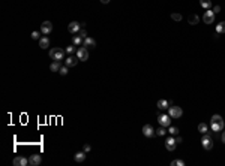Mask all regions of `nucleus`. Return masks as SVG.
<instances>
[{
	"label": "nucleus",
	"mask_w": 225,
	"mask_h": 166,
	"mask_svg": "<svg viewBox=\"0 0 225 166\" xmlns=\"http://www.w3.org/2000/svg\"><path fill=\"white\" fill-rule=\"evenodd\" d=\"M168 114H170V117H171V118L177 120V118H180V117H182L183 111H182V108H180V106H171V108H168Z\"/></svg>",
	"instance_id": "obj_4"
},
{
	"label": "nucleus",
	"mask_w": 225,
	"mask_h": 166,
	"mask_svg": "<svg viewBox=\"0 0 225 166\" xmlns=\"http://www.w3.org/2000/svg\"><path fill=\"white\" fill-rule=\"evenodd\" d=\"M224 120H222V117L219 115V114H215L213 117H212V120H210V127H212V130L213 132H222L224 130Z\"/></svg>",
	"instance_id": "obj_1"
},
{
	"label": "nucleus",
	"mask_w": 225,
	"mask_h": 166,
	"mask_svg": "<svg viewBox=\"0 0 225 166\" xmlns=\"http://www.w3.org/2000/svg\"><path fill=\"white\" fill-rule=\"evenodd\" d=\"M60 68H62L60 61H53V63H51V66H50L51 72H59V70H60Z\"/></svg>",
	"instance_id": "obj_21"
},
{
	"label": "nucleus",
	"mask_w": 225,
	"mask_h": 166,
	"mask_svg": "<svg viewBox=\"0 0 225 166\" xmlns=\"http://www.w3.org/2000/svg\"><path fill=\"white\" fill-rule=\"evenodd\" d=\"M39 36H41V33H39V32H33L32 33V39H39Z\"/></svg>",
	"instance_id": "obj_32"
},
{
	"label": "nucleus",
	"mask_w": 225,
	"mask_h": 166,
	"mask_svg": "<svg viewBox=\"0 0 225 166\" xmlns=\"http://www.w3.org/2000/svg\"><path fill=\"white\" fill-rule=\"evenodd\" d=\"M74 51H75V46H68V48L65 49V53L68 54V56H71V54L74 53Z\"/></svg>",
	"instance_id": "obj_29"
},
{
	"label": "nucleus",
	"mask_w": 225,
	"mask_h": 166,
	"mask_svg": "<svg viewBox=\"0 0 225 166\" xmlns=\"http://www.w3.org/2000/svg\"><path fill=\"white\" fill-rule=\"evenodd\" d=\"M165 133H167V130H165V127H164V126H161V129H158V130H156V135H158V136H164Z\"/></svg>",
	"instance_id": "obj_27"
},
{
	"label": "nucleus",
	"mask_w": 225,
	"mask_h": 166,
	"mask_svg": "<svg viewBox=\"0 0 225 166\" xmlns=\"http://www.w3.org/2000/svg\"><path fill=\"white\" fill-rule=\"evenodd\" d=\"M203 21H204L206 24H213V23H215V12L210 11V9H207V11L204 12V15H203Z\"/></svg>",
	"instance_id": "obj_6"
},
{
	"label": "nucleus",
	"mask_w": 225,
	"mask_h": 166,
	"mask_svg": "<svg viewBox=\"0 0 225 166\" xmlns=\"http://www.w3.org/2000/svg\"><path fill=\"white\" fill-rule=\"evenodd\" d=\"M74 160L78 162V163H81V162L86 160V154H84V153H81V151H80V153H77V154L74 156Z\"/></svg>",
	"instance_id": "obj_19"
},
{
	"label": "nucleus",
	"mask_w": 225,
	"mask_h": 166,
	"mask_svg": "<svg viewBox=\"0 0 225 166\" xmlns=\"http://www.w3.org/2000/svg\"><path fill=\"white\" fill-rule=\"evenodd\" d=\"M77 63H78V57L75 58V57H72V56H68V58L65 60V65H66V66H69V68L77 66Z\"/></svg>",
	"instance_id": "obj_14"
},
{
	"label": "nucleus",
	"mask_w": 225,
	"mask_h": 166,
	"mask_svg": "<svg viewBox=\"0 0 225 166\" xmlns=\"http://www.w3.org/2000/svg\"><path fill=\"white\" fill-rule=\"evenodd\" d=\"M200 5H201V8H204V9H210L212 2H210V0H200Z\"/></svg>",
	"instance_id": "obj_24"
},
{
	"label": "nucleus",
	"mask_w": 225,
	"mask_h": 166,
	"mask_svg": "<svg viewBox=\"0 0 225 166\" xmlns=\"http://www.w3.org/2000/svg\"><path fill=\"white\" fill-rule=\"evenodd\" d=\"M201 145L204 150H212L213 148V141H212V136L206 132L203 133V138H201Z\"/></svg>",
	"instance_id": "obj_3"
},
{
	"label": "nucleus",
	"mask_w": 225,
	"mask_h": 166,
	"mask_svg": "<svg viewBox=\"0 0 225 166\" xmlns=\"http://www.w3.org/2000/svg\"><path fill=\"white\" fill-rule=\"evenodd\" d=\"M68 30H69V33L77 34L78 32L81 30V24L78 23V21H72V23H69V25H68Z\"/></svg>",
	"instance_id": "obj_10"
},
{
	"label": "nucleus",
	"mask_w": 225,
	"mask_h": 166,
	"mask_svg": "<svg viewBox=\"0 0 225 166\" xmlns=\"http://www.w3.org/2000/svg\"><path fill=\"white\" fill-rule=\"evenodd\" d=\"M170 106V102L165 100V99H161V100H158V108L159 109H168Z\"/></svg>",
	"instance_id": "obj_17"
},
{
	"label": "nucleus",
	"mask_w": 225,
	"mask_h": 166,
	"mask_svg": "<svg viewBox=\"0 0 225 166\" xmlns=\"http://www.w3.org/2000/svg\"><path fill=\"white\" fill-rule=\"evenodd\" d=\"M53 32V23L51 21H44L42 24H41V33L44 34V36H47V34H50Z\"/></svg>",
	"instance_id": "obj_7"
},
{
	"label": "nucleus",
	"mask_w": 225,
	"mask_h": 166,
	"mask_svg": "<svg viewBox=\"0 0 225 166\" xmlns=\"http://www.w3.org/2000/svg\"><path fill=\"white\" fill-rule=\"evenodd\" d=\"M101 2H102L104 5H107V3H110V2H111V0H101Z\"/></svg>",
	"instance_id": "obj_37"
},
{
	"label": "nucleus",
	"mask_w": 225,
	"mask_h": 166,
	"mask_svg": "<svg viewBox=\"0 0 225 166\" xmlns=\"http://www.w3.org/2000/svg\"><path fill=\"white\" fill-rule=\"evenodd\" d=\"M213 12H215V15L218 14V12H221V6H215L213 8Z\"/></svg>",
	"instance_id": "obj_33"
},
{
	"label": "nucleus",
	"mask_w": 225,
	"mask_h": 166,
	"mask_svg": "<svg viewBox=\"0 0 225 166\" xmlns=\"http://www.w3.org/2000/svg\"><path fill=\"white\" fill-rule=\"evenodd\" d=\"M176 145H177V142H176V138L174 136H168L165 139V148L168 151H174L176 150Z\"/></svg>",
	"instance_id": "obj_8"
},
{
	"label": "nucleus",
	"mask_w": 225,
	"mask_h": 166,
	"mask_svg": "<svg viewBox=\"0 0 225 166\" xmlns=\"http://www.w3.org/2000/svg\"><path fill=\"white\" fill-rule=\"evenodd\" d=\"M14 165L15 166H26V165H29V160L26 159V157H15L14 159Z\"/></svg>",
	"instance_id": "obj_15"
},
{
	"label": "nucleus",
	"mask_w": 225,
	"mask_h": 166,
	"mask_svg": "<svg viewBox=\"0 0 225 166\" xmlns=\"http://www.w3.org/2000/svg\"><path fill=\"white\" fill-rule=\"evenodd\" d=\"M188 23H189L191 25H195V24H198V23H200V17H198V15H195V14H192V15H189V18H188Z\"/></svg>",
	"instance_id": "obj_18"
},
{
	"label": "nucleus",
	"mask_w": 225,
	"mask_h": 166,
	"mask_svg": "<svg viewBox=\"0 0 225 166\" xmlns=\"http://www.w3.org/2000/svg\"><path fill=\"white\" fill-rule=\"evenodd\" d=\"M83 41H84V39H83V37H81L80 34H78V33H77V34L72 37V42H74V45H75V46H80Z\"/></svg>",
	"instance_id": "obj_20"
},
{
	"label": "nucleus",
	"mask_w": 225,
	"mask_h": 166,
	"mask_svg": "<svg viewBox=\"0 0 225 166\" xmlns=\"http://www.w3.org/2000/svg\"><path fill=\"white\" fill-rule=\"evenodd\" d=\"M155 133H156V132L153 130V127H152L150 124H146V126L143 127V135H144V136H147V138H152Z\"/></svg>",
	"instance_id": "obj_12"
},
{
	"label": "nucleus",
	"mask_w": 225,
	"mask_h": 166,
	"mask_svg": "<svg viewBox=\"0 0 225 166\" xmlns=\"http://www.w3.org/2000/svg\"><path fill=\"white\" fill-rule=\"evenodd\" d=\"M171 165H173V166H185V162L180 160V159H176V160L171 162Z\"/></svg>",
	"instance_id": "obj_25"
},
{
	"label": "nucleus",
	"mask_w": 225,
	"mask_h": 166,
	"mask_svg": "<svg viewBox=\"0 0 225 166\" xmlns=\"http://www.w3.org/2000/svg\"><path fill=\"white\" fill-rule=\"evenodd\" d=\"M158 123H159L161 126H164V127H170L171 126V117H170V114H161V115L158 117Z\"/></svg>",
	"instance_id": "obj_5"
},
{
	"label": "nucleus",
	"mask_w": 225,
	"mask_h": 166,
	"mask_svg": "<svg viewBox=\"0 0 225 166\" xmlns=\"http://www.w3.org/2000/svg\"><path fill=\"white\" fill-rule=\"evenodd\" d=\"M77 57H78V60H81V61H87V58H89V49L87 48H78L77 49Z\"/></svg>",
	"instance_id": "obj_9"
},
{
	"label": "nucleus",
	"mask_w": 225,
	"mask_h": 166,
	"mask_svg": "<svg viewBox=\"0 0 225 166\" xmlns=\"http://www.w3.org/2000/svg\"><path fill=\"white\" fill-rule=\"evenodd\" d=\"M48 46H50V39H48L47 36L41 37V39H39V48L45 49V48H48Z\"/></svg>",
	"instance_id": "obj_16"
},
{
	"label": "nucleus",
	"mask_w": 225,
	"mask_h": 166,
	"mask_svg": "<svg viewBox=\"0 0 225 166\" xmlns=\"http://www.w3.org/2000/svg\"><path fill=\"white\" fill-rule=\"evenodd\" d=\"M216 33H218V34L225 33V21H222V23H219V24L216 25Z\"/></svg>",
	"instance_id": "obj_22"
},
{
	"label": "nucleus",
	"mask_w": 225,
	"mask_h": 166,
	"mask_svg": "<svg viewBox=\"0 0 225 166\" xmlns=\"http://www.w3.org/2000/svg\"><path fill=\"white\" fill-rule=\"evenodd\" d=\"M83 46L87 48V49H93L96 46V42H95V39H92V37H86L83 41Z\"/></svg>",
	"instance_id": "obj_11"
},
{
	"label": "nucleus",
	"mask_w": 225,
	"mask_h": 166,
	"mask_svg": "<svg viewBox=\"0 0 225 166\" xmlns=\"http://www.w3.org/2000/svg\"><path fill=\"white\" fill-rule=\"evenodd\" d=\"M50 57L54 60V61H60V60L65 58V51L62 48H53L50 51Z\"/></svg>",
	"instance_id": "obj_2"
},
{
	"label": "nucleus",
	"mask_w": 225,
	"mask_h": 166,
	"mask_svg": "<svg viewBox=\"0 0 225 166\" xmlns=\"http://www.w3.org/2000/svg\"><path fill=\"white\" fill-rule=\"evenodd\" d=\"M176 142H177V144H180V142H182V138H180V136H177V138H176Z\"/></svg>",
	"instance_id": "obj_35"
},
{
	"label": "nucleus",
	"mask_w": 225,
	"mask_h": 166,
	"mask_svg": "<svg viewBox=\"0 0 225 166\" xmlns=\"http://www.w3.org/2000/svg\"><path fill=\"white\" fill-rule=\"evenodd\" d=\"M207 130H209V127H207V124H206V123H200V124H198V132L206 133Z\"/></svg>",
	"instance_id": "obj_23"
},
{
	"label": "nucleus",
	"mask_w": 225,
	"mask_h": 166,
	"mask_svg": "<svg viewBox=\"0 0 225 166\" xmlns=\"http://www.w3.org/2000/svg\"><path fill=\"white\" fill-rule=\"evenodd\" d=\"M171 18H173L174 21H180L182 20V15L180 14H171Z\"/></svg>",
	"instance_id": "obj_30"
},
{
	"label": "nucleus",
	"mask_w": 225,
	"mask_h": 166,
	"mask_svg": "<svg viewBox=\"0 0 225 166\" xmlns=\"http://www.w3.org/2000/svg\"><path fill=\"white\" fill-rule=\"evenodd\" d=\"M170 135H173V136H176L177 133H179V129H177V127H170Z\"/></svg>",
	"instance_id": "obj_28"
},
{
	"label": "nucleus",
	"mask_w": 225,
	"mask_h": 166,
	"mask_svg": "<svg viewBox=\"0 0 225 166\" xmlns=\"http://www.w3.org/2000/svg\"><path fill=\"white\" fill-rule=\"evenodd\" d=\"M78 34H80L83 39H86V37H87V32L86 30H80V32H78Z\"/></svg>",
	"instance_id": "obj_31"
},
{
	"label": "nucleus",
	"mask_w": 225,
	"mask_h": 166,
	"mask_svg": "<svg viewBox=\"0 0 225 166\" xmlns=\"http://www.w3.org/2000/svg\"><path fill=\"white\" fill-rule=\"evenodd\" d=\"M221 139H222V142L225 144V132H222V138H221Z\"/></svg>",
	"instance_id": "obj_36"
},
{
	"label": "nucleus",
	"mask_w": 225,
	"mask_h": 166,
	"mask_svg": "<svg viewBox=\"0 0 225 166\" xmlns=\"http://www.w3.org/2000/svg\"><path fill=\"white\" fill-rule=\"evenodd\" d=\"M41 162H42V157L39 156V154H33V156H30V159H29V165H32V166L41 165Z\"/></svg>",
	"instance_id": "obj_13"
},
{
	"label": "nucleus",
	"mask_w": 225,
	"mask_h": 166,
	"mask_svg": "<svg viewBox=\"0 0 225 166\" xmlns=\"http://www.w3.org/2000/svg\"><path fill=\"white\" fill-rule=\"evenodd\" d=\"M68 70H69V66H66V65H65V66H62V68H60V70H59V73L65 76L66 73H68Z\"/></svg>",
	"instance_id": "obj_26"
},
{
	"label": "nucleus",
	"mask_w": 225,
	"mask_h": 166,
	"mask_svg": "<svg viewBox=\"0 0 225 166\" xmlns=\"http://www.w3.org/2000/svg\"><path fill=\"white\" fill-rule=\"evenodd\" d=\"M89 151H90V145L86 144V145H84V153H89Z\"/></svg>",
	"instance_id": "obj_34"
}]
</instances>
